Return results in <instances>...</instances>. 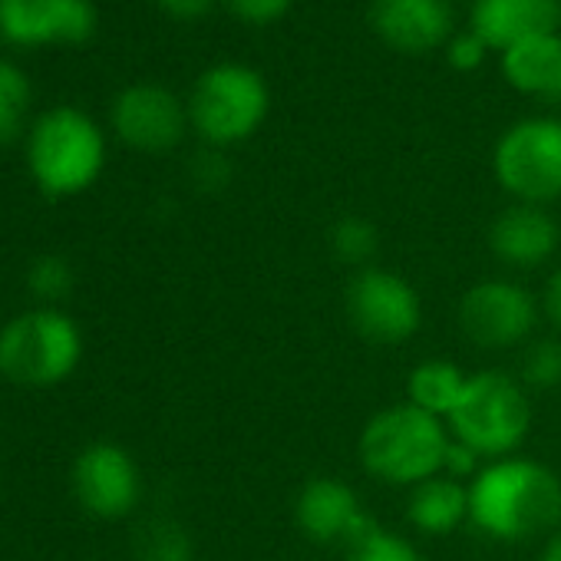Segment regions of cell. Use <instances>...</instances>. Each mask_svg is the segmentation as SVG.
Here are the masks:
<instances>
[{"instance_id": "obj_1", "label": "cell", "mask_w": 561, "mask_h": 561, "mask_svg": "<svg viewBox=\"0 0 561 561\" xmlns=\"http://www.w3.org/2000/svg\"><path fill=\"white\" fill-rule=\"evenodd\" d=\"M469 525L505 545L548 538L561 528V476L538 459H492L469 482Z\"/></svg>"}, {"instance_id": "obj_2", "label": "cell", "mask_w": 561, "mask_h": 561, "mask_svg": "<svg viewBox=\"0 0 561 561\" xmlns=\"http://www.w3.org/2000/svg\"><path fill=\"white\" fill-rule=\"evenodd\" d=\"M453 433L446 420L413 407L393 403L374 413L357 439V456L367 476L383 485L413 489L443 472Z\"/></svg>"}, {"instance_id": "obj_3", "label": "cell", "mask_w": 561, "mask_h": 561, "mask_svg": "<svg viewBox=\"0 0 561 561\" xmlns=\"http://www.w3.org/2000/svg\"><path fill=\"white\" fill-rule=\"evenodd\" d=\"M27 172L50 198H73L96 185L106 169V136L77 106H54L27 129Z\"/></svg>"}, {"instance_id": "obj_4", "label": "cell", "mask_w": 561, "mask_h": 561, "mask_svg": "<svg viewBox=\"0 0 561 561\" xmlns=\"http://www.w3.org/2000/svg\"><path fill=\"white\" fill-rule=\"evenodd\" d=\"M531 400L518 377L502 370L469 374L462 400L449 413L446 426L453 439L466 443L485 462L515 456L531 433Z\"/></svg>"}, {"instance_id": "obj_5", "label": "cell", "mask_w": 561, "mask_h": 561, "mask_svg": "<svg viewBox=\"0 0 561 561\" xmlns=\"http://www.w3.org/2000/svg\"><path fill=\"white\" fill-rule=\"evenodd\" d=\"M83 360V331L60 311L37 305L0 328V377L44 390L70 380Z\"/></svg>"}, {"instance_id": "obj_6", "label": "cell", "mask_w": 561, "mask_h": 561, "mask_svg": "<svg viewBox=\"0 0 561 561\" xmlns=\"http://www.w3.org/2000/svg\"><path fill=\"white\" fill-rule=\"evenodd\" d=\"M267 83L244 64H218L205 70L188 96L192 129L215 149L244 142L267 116Z\"/></svg>"}, {"instance_id": "obj_7", "label": "cell", "mask_w": 561, "mask_h": 561, "mask_svg": "<svg viewBox=\"0 0 561 561\" xmlns=\"http://www.w3.org/2000/svg\"><path fill=\"white\" fill-rule=\"evenodd\" d=\"M495 182L525 205H545L561 198V119H522L492 152Z\"/></svg>"}, {"instance_id": "obj_8", "label": "cell", "mask_w": 561, "mask_h": 561, "mask_svg": "<svg viewBox=\"0 0 561 561\" xmlns=\"http://www.w3.org/2000/svg\"><path fill=\"white\" fill-rule=\"evenodd\" d=\"M351 328L377 347H397L423 328V298L410 280L387 267L354 271L344 291Z\"/></svg>"}, {"instance_id": "obj_9", "label": "cell", "mask_w": 561, "mask_h": 561, "mask_svg": "<svg viewBox=\"0 0 561 561\" xmlns=\"http://www.w3.org/2000/svg\"><path fill=\"white\" fill-rule=\"evenodd\" d=\"M538 298L512 277H485L459 301V328L482 351L525 347L538 324Z\"/></svg>"}, {"instance_id": "obj_10", "label": "cell", "mask_w": 561, "mask_h": 561, "mask_svg": "<svg viewBox=\"0 0 561 561\" xmlns=\"http://www.w3.org/2000/svg\"><path fill=\"white\" fill-rule=\"evenodd\" d=\"M70 485L83 512L103 522L133 515L142 499V472L136 459L129 456V449L106 439L80 449L70 472Z\"/></svg>"}, {"instance_id": "obj_11", "label": "cell", "mask_w": 561, "mask_h": 561, "mask_svg": "<svg viewBox=\"0 0 561 561\" xmlns=\"http://www.w3.org/2000/svg\"><path fill=\"white\" fill-rule=\"evenodd\" d=\"M110 123L129 149L169 152L188 129V106L159 83H133L113 100Z\"/></svg>"}, {"instance_id": "obj_12", "label": "cell", "mask_w": 561, "mask_h": 561, "mask_svg": "<svg viewBox=\"0 0 561 561\" xmlns=\"http://www.w3.org/2000/svg\"><path fill=\"white\" fill-rule=\"evenodd\" d=\"M295 522L308 541L341 545L344 551L377 528L354 485L337 476H314L301 485L295 499Z\"/></svg>"}, {"instance_id": "obj_13", "label": "cell", "mask_w": 561, "mask_h": 561, "mask_svg": "<svg viewBox=\"0 0 561 561\" xmlns=\"http://www.w3.org/2000/svg\"><path fill=\"white\" fill-rule=\"evenodd\" d=\"M93 31L90 0H0V37L14 47L87 44Z\"/></svg>"}, {"instance_id": "obj_14", "label": "cell", "mask_w": 561, "mask_h": 561, "mask_svg": "<svg viewBox=\"0 0 561 561\" xmlns=\"http://www.w3.org/2000/svg\"><path fill=\"white\" fill-rule=\"evenodd\" d=\"M561 244V225L545 205L515 202L495 215L489 228V248L499 264L515 271H535L554 257Z\"/></svg>"}, {"instance_id": "obj_15", "label": "cell", "mask_w": 561, "mask_h": 561, "mask_svg": "<svg viewBox=\"0 0 561 561\" xmlns=\"http://www.w3.org/2000/svg\"><path fill=\"white\" fill-rule=\"evenodd\" d=\"M558 0H476L472 4V34L502 54L522 41L558 34Z\"/></svg>"}, {"instance_id": "obj_16", "label": "cell", "mask_w": 561, "mask_h": 561, "mask_svg": "<svg viewBox=\"0 0 561 561\" xmlns=\"http://www.w3.org/2000/svg\"><path fill=\"white\" fill-rule=\"evenodd\" d=\"M370 21L377 34L403 54H426L446 44L453 31L446 0H374Z\"/></svg>"}, {"instance_id": "obj_17", "label": "cell", "mask_w": 561, "mask_h": 561, "mask_svg": "<svg viewBox=\"0 0 561 561\" xmlns=\"http://www.w3.org/2000/svg\"><path fill=\"white\" fill-rule=\"evenodd\" d=\"M410 525L426 538H446L469 525V485L449 476H433L410 489L407 499Z\"/></svg>"}, {"instance_id": "obj_18", "label": "cell", "mask_w": 561, "mask_h": 561, "mask_svg": "<svg viewBox=\"0 0 561 561\" xmlns=\"http://www.w3.org/2000/svg\"><path fill=\"white\" fill-rule=\"evenodd\" d=\"M502 73L515 90L528 96L558 100L561 96V37L541 34V37L508 47L502 54Z\"/></svg>"}, {"instance_id": "obj_19", "label": "cell", "mask_w": 561, "mask_h": 561, "mask_svg": "<svg viewBox=\"0 0 561 561\" xmlns=\"http://www.w3.org/2000/svg\"><path fill=\"white\" fill-rule=\"evenodd\" d=\"M466 380H469V374L453 360H443V357L420 360L407 377V403H413L439 420H449V413L462 400Z\"/></svg>"}, {"instance_id": "obj_20", "label": "cell", "mask_w": 561, "mask_h": 561, "mask_svg": "<svg viewBox=\"0 0 561 561\" xmlns=\"http://www.w3.org/2000/svg\"><path fill=\"white\" fill-rule=\"evenodd\" d=\"M31 80L27 73L0 57V146H11L14 139L24 136L27 129V113H31Z\"/></svg>"}, {"instance_id": "obj_21", "label": "cell", "mask_w": 561, "mask_h": 561, "mask_svg": "<svg viewBox=\"0 0 561 561\" xmlns=\"http://www.w3.org/2000/svg\"><path fill=\"white\" fill-rule=\"evenodd\" d=\"M377 248H380V231L374 221L360 218V215H344L334 221L331 228V251L341 264L354 267V271H364L374 264L377 257Z\"/></svg>"}, {"instance_id": "obj_22", "label": "cell", "mask_w": 561, "mask_h": 561, "mask_svg": "<svg viewBox=\"0 0 561 561\" xmlns=\"http://www.w3.org/2000/svg\"><path fill=\"white\" fill-rule=\"evenodd\" d=\"M139 561H195V548L188 531L172 518H156L142 528L136 541Z\"/></svg>"}, {"instance_id": "obj_23", "label": "cell", "mask_w": 561, "mask_h": 561, "mask_svg": "<svg viewBox=\"0 0 561 561\" xmlns=\"http://www.w3.org/2000/svg\"><path fill=\"white\" fill-rule=\"evenodd\" d=\"M518 380L525 383V390L561 387V341H528L518 360Z\"/></svg>"}, {"instance_id": "obj_24", "label": "cell", "mask_w": 561, "mask_h": 561, "mask_svg": "<svg viewBox=\"0 0 561 561\" xmlns=\"http://www.w3.org/2000/svg\"><path fill=\"white\" fill-rule=\"evenodd\" d=\"M27 288L41 305L57 308V301H64L70 295V288H73L70 261L60 257V254H41L27 271Z\"/></svg>"}, {"instance_id": "obj_25", "label": "cell", "mask_w": 561, "mask_h": 561, "mask_svg": "<svg viewBox=\"0 0 561 561\" xmlns=\"http://www.w3.org/2000/svg\"><path fill=\"white\" fill-rule=\"evenodd\" d=\"M344 561H426L420 554V548L387 528H370L360 541H354L344 554Z\"/></svg>"}, {"instance_id": "obj_26", "label": "cell", "mask_w": 561, "mask_h": 561, "mask_svg": "<svg viewBox=\"0 0 561 561\" xmlns=\"http://www.w3.org/2000/svg\"><path fill=\"white\" fill-rule=\"evenodd\" d=\"M225 4L244 24H271L291 8V0H225Z\"/></svg>"}, {"instance_id": "obj_27", "label": "cell", "mask_w": 561, "mask_h": 561, "mask_svg": "<svg viewBox=\"0 0 561 561\" xmlns=\"http://www.w3.org/2000/svg\"><path fill=\"white\" fill-rule=\"evenodd\" d=\"M485 466V459L479 456V453H472L466 443H459V439H453L449 443V449H446V462H443V476H449V479H459V482H472L476 476H479V469Z\"/></svg>"}, {"instance_id": "obj_28", "label": "cell", "mask_w": 561, "mask_h": 561, "mask_svg": "<svg viewBox=\"0 0 561 561\" xmlns=\"http://www.w3.org/2000/svg\"><path fill=\"white\" fill-rule=\"evenodd\" d=\"M485 44L469 31V34H459V37H453L449 41V47H446V57H449V64L456 67V70H462V73H469V70H476L482 60H485Z\"/></svg>"}, {"instance_id": "obj_29", "label": "cell", "mask_w": 561, "mask_h": 561, "mask_svg": "<svg viewBox=\"0 0 561 561\" xmlns=\"http://www.w3.org/2000/svg\"><path fill=\"white\" fill-rule=\"evenodd\" d=\"M156 4L179 21H198L215 8V0H156Z\"/></svg>"}, {"instance_id": "obj_30", "label": "cell", "mask_w": 561, "mask_h": 561, "mask_svg": "<svg viewBox=\"0 0 561 561\" xmlns=\"http://www.w3.org/2000/svg\"><path fill=\"white\" fill-rule=\"evenodd\" d=\"M541 311L545 318L561 331V264L551 271L548 285H545V295H541Z\"/></svg>"}, {"instance_id": "obj_31", "label": "cell", "mask_w": 561, "mask_h": 561, "mask_svg": "<svg viewBox=\"0 0 561 561\" xmlns=\"http://www.w3.org/2000/svg\"><path fill=\"white\" fill-rule=\"evenodd\" d=\"M538 561H561V528H554L548 538H545V545H541V554H538Z\"/></svg>"}]
</instances>
